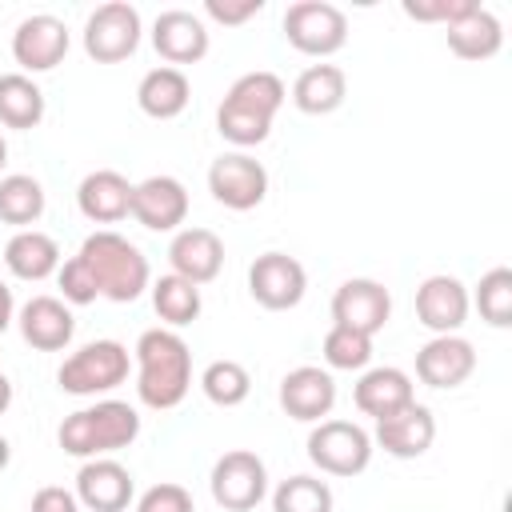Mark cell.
Returning <instances> with one entry per match:
<instances>
[{
	"label": "cell",
	"mask_w": 512,
	"mask_h": 512,
	"mask_svg": "<svg viewBox=\"0 0 512 512\" xmlns=\"http://www.w3.org/2000/svg\"><path fill=\"white\" fill-rule=\"evenodd\" d=\"M136 396L152 412L184 404L192 388V352L176 328H148L136 340Z\"/></svg>",
	"instance_id": "cell-1"
},
{
	"label": "cell",
	"mask_w": 512,
	"mask_h": 512,
	"mask_svg": "<svg viewBox=\"0 0 512 512\" xmlns=\"http://www.w3.org/2000/svg\"><path fill=\"white\" fill-rule=\"evenodd\" d=\"M284 100H288V88L276 72H264V68L244 72L232 80V88L216 108V132L236 148H256L268 140Z\"/></svg>",
	"instance_id": "cell-2"
},
{
	"label": "cell",
	"mask_w": 512,
	"mask_h": 512,
	"mask_svg": "<svg viewBox=\"0 0 512 512\" xmlns=\"http://www.w3.org/2000/svg\"><path fill=\"white\" fill-rule=\"evenodd\" d=\"M76 260L88 268L96 292H100L104 300H112V304H132V300L152 284L148 256H144L128 236H120V232H112V228L92 232V236L80 244Z\"/></svg>",
	"instance_id": "cell-3"
},
{
	"label": "cell",
	"mask_w": 512,
	"mask_h": 512,
	"mask_svg": "<svg viewBox=\"0 0 512 512\" xmlns=\"http://www.w3.org/2000/svg\"><path fill=\"white\" fill-rule=\"evenodd\" d=\"M136 436H140V412L124 400H96V404L64 416V424L56 428L60 448L76 460L112 456V452L128 448Z\"/></svg>",
	"instance_id": "cell-4"
},
{
	"label": "cell",
	"mask_w": 512,
	"mask_h": 512,
	"mask_svg": "<svg viewBox=\"0 0 512 512\" xmlns=\"http://www.w3.org/2000/svg\"><path fill=\"white\" fill-rule=\"evenodd\" d=\"M128 368H132V356L120 340H92L60 364L56 380L68 396H100L120 388L128 380Z\"/></svg>",
	"instance_id": "cell-5"
},
{
	"label": "cell",
	"mask_w": 512,
	"mask_h": 512,
	"mask_svg": "<svg viewBox=\"0 0 512 512\" xmlns=\"http://www.w3.org/2000/svg\"><path fill=\"white\" fill-rule=\"evenodd\" d=\"M284 40L304 56H332L348 44V16L328 0H296L284 12Z\"/></svg>",
	"instance_id": "cell-6"
},
{
	"label": "cell",
	"mask_w": 512,
	"mask_h": 512,
	"mask_svg": "<svg viewBox=\"0 0 512 512\" xmlns=\"http://www.w3.org/2000/svg\"><path fill=\"white\" fill-rule=\"evenodd\" d=\"M304 448L308 460L328 476H360L372 464V436L352 420H320Z\"/></svg>",
	"instance_id": "cell-7"
},
{
	"label": "cell",
	"mask_w": 512,
	"mask_h": 512,
	"mask_svg": "<svg viewBox=\"0 0 512 512\" xmlns=\"http://www.w3.org/2000/svg\"><path fill=\"white\" fill-rule=\"evenodd\" d=\"M208 488H212V500L224 512H252L268 496V468L256 452L232 448L212 464Z\"/></svg>",
	"instance_id": "cell-8"
},
{
	"label": "cell",
	"mask_w": 512,
	"mask_h": 512,
	"mask_svg": "<svg viewBox=\"0 0 512 512\" xmlns=\"http://www.w3.org/2000/svg\"><path fill=\"white\" fill-rule=\"evenodd\" d=\"M140 12L128 0H108L84 20V52L96 64H120L140 48Z\"/></svg>",
	"instance_id": "cell-9"
},
{
	"label": "cell",
	"mask_w": 512,
	"mask_h": 512,
	"mask_svg": "<svg viewBox=\"0 0 512 512\" xmlns=\"http://www.w3.org/2000/svg\"><path fill=\"white\" fill-rule=\"evenodd\" d=\"M208 192L232 212H248L268 196V168L248 152H224L208 168Z\"/></svg>",
	"instance_id": "cell-10"
},
{
	"label": "cell",
	"mask_w": 512,
	"mask_h": 512,
	"mask_svg": "<svg viewBox=\"0 0 512 512\" xmlns=\"http://www.w3.org/2000/svg\"><path fill=\"white\" fill-rule=\"evenodd\" d=\"M248 292H252V300H256L260 308H268V312H288V308H296V304L304 300V292H308V272H304V264H300L296 256H288V252H264V256H256L252 268H248Z\"/></svg>",
	"instance_id": "cell-11"
},
{
	"label": "cell",
	"mask_w": 512,
	"mask_h": 512,
	"mask_svg": "<svg viewBox=\"0 0 512 512\" xmlns=\"http://www.w3.org/2000/svg\"><path fill=\"white\" fill-rule=\"evenodd\" d=\"M68 24L52 12H36V16H24L12 32V60L28 72H52L64 56H68Z\"/></svg>",
	"instance_id": "cell-12"
},
{
	"label": "cell",
	"mask_w": 512,
	"mask_h": 512,
	"mask_svg": "<svg viewBox=\"0 0 512 512\" xmlns=\"http://www.w3.org/2000/svg\"><path fill=\"white\" fill-rule=\"evenodd\" d=\"M392 316V292L372 276H352L332 292V324L376 336Z\"/></svg>",
	"instance_id": "cell-13"
},
{
	"label": "cell",
	"mask_w": 512,
	"mask_h": 512,
	"mask_svg": "<svg viewBox=\"0 0 512 512\" xmlns=\"http://www.w3.org/2000/svg\"><path fill=\"white\" fill-rule=\"evenodd\" d=\"M128 216L148 232H180V224L188 220V188L176 176H148L132 184Z\"/></svg>",
	"instance_id": "cell-14"
},
{
	"label": "cell",
	"mask_w": 512,
	"mask_h": 512,
	"mask_svg": "<svg viewBox=\"0 0 512 512\" xmlns=\"http://www.w3.org/2000/svg\"><path fill=\"white\" fill-rule=\"evenodd\" d=\"M208 24L188 8H168L152 24V48L168 68L200 64L208 56Z\"/></svg>",
	"instance_id": "cell-15"
},
{
	"label": "cell",
	"mask_w": 512,
	"mask_h": 512,
	"mask_svg": "<svg viewBox=\"0 0 512 512\" xmlns=\"http://www.w3.org/2000/svg\"><path fill=\"white\" fill-rule=\"evenodd\" d=\"M468 288L448 276V272H436V276H424L420 288H416V320L432 332V336H452L464 328L468 320Z\"/></svg>",
	"instance_id": "cell-16"
},
{
	"label": "cell",
	"mask_w": 512,
	"mask_h": 512,
	"mask_svg": "<svg viewBox=\"0 0 512 512\" xmlns=\"http://www.w3.org/2000/svg\"><path fill=\"white\" fill-rule=\"evenodd\" d=\"M472 372H476V348L460 332L432 336L428 344L416 348V376L428 388H460Z\"/></svg>",
	"instance_id": "cell-17"
},
{
	"label": "cell",
	"mask_w": 512,
	"mask_h": 512,
	"mask_svg": "<svg viewBox=\"0 0 512 512\" xmlns=\"http://www.w3.org/2000/svg\"><path fill=\"white\" fill-rule=\"evenodd\" d=\"M280 408L300 424H320L336 404V380L328 368L300 364L280 380Z\"/></svg>",
	"instance_id": "cell-18"
},
{
	"label": "cell",
	"mask_w": 512,
	"mask_h": 512,
	"mask_svg": "<svg viewBox=\"0 0 512 512\" xmlns=\"http://www.w3.org/2000/svg\"><path fill=\"white\" fill-rule=\"evenodd\" d=\"M72 492L88 512H124L132 504V472L112 456H96L80 464Z\"/></svg>",
	"instance_id": "cell-19"
},
{
	"label": "cell",
	"mask_w": 512,
	"mask_h": 512,
	"mask_svg": "<svg viewBox=\"0 0 512 512\" xmlns=\"http://www.w3.org/2000/svg\"><path fill=\"white\" fill-rule=\"evenodd\" d=\"M432 440H436V416H432V408H424V404H408V408H400V412H392V416H384V420H376V432H372V444H380L388 456H396V460H416V456H424L428 448H432Z\"/></svg>",
	"instance_id": "cell-20"
},
{
	"label": "cell",
	"mask_w": 512,
	"mask_h": 512,
	"mask_svg": "<svg viewBox=\"0 0 512 512\" xmlns=\"http://www.w3.org/2000/svg\"><path fill=\"white\" fill-rule=\"evenodd\" d=\"M16 324L24 344H32L36 352H60L72 344V332H76V316L60 296H32L16 312Z\"/></svg>",
	"instance_id": "cell-21"
},
{
	"label": "cell",
	"mask_w": 512,
	"mask_h": 512,
	"mask_svg": "<svg viewBox=\"0 0 512 512\" xmlns=\"http://www.w3.org/2000/svg\"><path fill=\"white\" fill-rule=\"evenodd\" d=\"M168 264L176 276L192 280L196 288L216 280L224 268V240L212 228H180L168 244Z\"/></svg>",
	"instance_id": "cell-22"
},
{
	"label": "cell",
	"mask_w": 512,
	"mask_h": 512,
	"mask_svg": "<svg viewBox=\"0 0 512 512\" xmlns=\"http://www.w3.org/2000/svg\"><path fill=\"white\" fill-rule=\"evenodd\" d=\"M76 208L92 224H116L132 212V184L116 168H96L76 188Z\"/></svg>",
	"instance_id": "cell-23"
},
{
	"label": "cell",
	"mask_w": 512,
	"mask_h": 512,
	"mask_svg": "<svg viewBox=\"0 0 512 512\" xmlns=\"http://www.w3.org/2000/svg\"><path fill=\"white\" fill-rule=\"evenodd\" d=\"M352 400H356V408H360L364 416L384 420V416L408 408V404L416 400V388H412V376H408L404 368L384 364V368H364V372H360V380H356V388H352Z\"/></svg>",
	"instance_id": "cell-24"
},
{
	"label": "cell",
	"mask_w": 512,
	"mask_h": 512,
	"mask_svg": "<svg viewBox=\"0 0 512 512\" xmlns=\"http://www.w3.org/2000/svg\"><path fill=\"white\" fill-rule=\"evenodd\" d=\"M4 268L16 280L40 284V280L60 272V244L40 228H24L4 244Z\"/></svg>",
	"instance_id": "cell-25"
},
{
	"label": "cell",
	"mask_w": 512,
	"mask_h": 512,
	"mask_svg": "<svg viewBox=\"0 0 512 512\" xmlns=\"http://www.w3.org/2000/svg\"><path fill=\"white\" fill-rule=\"evenodd\" d=\"M188 100H192V84H188L184 68L160 64V68H148L136 84V104L152 120H176L188 108Z\"/></svg>",
	"instance_id": "cell-26"
},
{
	"label": "cell",
	"mask_w": 512,
	"mask_h": 512,
	"mask_svg": "<svg viewBox=\"0 0 512 512\" xmlns=\"http://www.w3.org/2000/svg\"><path fill=\"white\" fill-rule=\"evenodd\" d=\"M344 96H348V76L336 64H308L292 84V104L304 116H328L344 104Z\"/></svg>",
	"instance_id": "cell-27"
},
{
	"label": "cell",
	"mask_w": 512,
	"mask_h": 512,
	"mask_svg": "<svg viewBox=\"0 0 512 512\" xmlns=\"http://www.w3.org/2000/svg\"><path fill=\"white\" fill-rule=\"evenodd\" d=\"M444 32H448V48L460 60H492L500 52V44H504V28H500V20L484 4L472 8L464 20L448 24Z\"/></svg>",
	"instance_id": "cell-28"
},
{
	"label": "cell",
	"mask_w": 512,
	"mask_h": 512,
	"mask_svg": "<svg viewBox=\"0 0 512 512\" xmlns=\"http://www.w3.org/2000/svg\"><path fill=\"white\" fill-rule=\"evenodd\" d=\"M44 120V92L32 76L24 72H4L0 76V124L28 132Z\"/></svg>",
	"instance_id": "cell-29"
},
{
	"label": "cell",
	"mask_w": 512,
	"mask_h": 512,
	"mask_svg": "<svg viewBox=\"0 0 512 512\" xmlns=\"http://www.w3.org/2000/svg\"><path fill=\"white\" fill-rule=\"evenodd\" d=\"M148 288H152V308H156V316H160L168 328H184V324H192V320L200 316V308H204L200 288H196L192 280L176 276V272L152 280Z\"/></svg>",
	"instance_id": "cell-30"
},
{
	"label": "cell",
	"mask_w": 512,
	"mask_h": 512,
	"mask_svg": "<svg viewBox=\"0 0 512 512\" xmlns=\"http://www.w3.org/2000/svg\"><path fill=\"white\" fill-rule=\"evenodd\" d=\"M40 216H44V188H40V180L24 176V172L0 176V220L12 224L16 232H24Z\"/></svg>",
	"instance_id": "cell-31"
},
{
	"label": "cell",
	"mask_w": 512,
	"mask_h": 512,
	"mask_svg": "<svg viewBox=\"0 0 512 512\" xmlns=\"http://www.w3.org/2000/svg\"><path fill=\"white\" fill-rule=\"evenodd\" d=\"M468 304H476L480 320L492 328H508L512 324V268H488L476 284V292L468 296Z\"/></svg>",
	"instance_id": "cell-32"
},
{
	"label": "cell",
	"mask_w": 512,
	"mask_h": 512,
	"mask_svg": "<svg viewBox=\"0 0 512 512\" xmlns=\"http://www.w3.org/2000/svg\"><path fill=\"white\" fill-rule=\"evenodd\" d=\"M200 388L204 396L216 404V408H236L248 400L252 392V376L240 360H212L204 372H200Z\"/></svg>",
	"instance_id": "cell-33"
},
{
	"label": "cell",
	"mask_w": 512,
	"mask_h": 512,
	"mask_svg": "<svg viewBox=\"0 0 512 512\" xmlns=\"http://www.w3.org/2000/svg\"><path fill=\"white\" fill-rule=\"evenodd\" d=\"M272 512H332V488L316 476H288L272 492Z\"/></svg>",
	"instance_id": "cell-34"
},
{
	"label": "cell",
	"mask_w": 512,
	"mask_h": 512,
	"mask_svg": "<svg viewBox=\"0 0 512 512\" xmlns=\"http://www.w3.org/2000/svg\"><path fill=\"white\" fill-rule=\"evenodd\" d=\"M372 360V336L364 332H352L344 324H332L324 332V364L328 368H340V372H360L368 368Z\"/></svg>",
	"instance_id": "cell-35"
},
{
	"label": "cell",
	"mask_w": 512,
	"mask_h": 512,
	"mask_svg": "<svg viewBox=\"0 0 512 512\" xmlns=\"http://www.w3.org/2000/svg\"><path fill=\"white\" fill-rule=\"evenodd\" d=\"M472 8H480L476 0H404V16L420 20V24H456L464 20Z\"/></svg>",
	"instance_id": "cell-36"
},
{
	"label": "cell",
	"mask_w": 512,
	"mask_h": 512,
	"mask_svg": "<svg viewBox=\"0 0 512 512\" xmlns=\"http://www.w3.org/2000/svg\"><path fill=\"white\" fill-rule=\"evenodd\" d=\"M56 284H60V300L72 308H84V304H96L100 300V292H96V284H92V276H88V268L72 256V260H64L60 264V272H56Z\"/></svg>",
	"instance_id": "cell-37"
},
{
	"label": "cell",
	"mask_w": 512,
	"mask_h": 512,
	"mask_svg": "<svg viewBox=\"0 0 512 512\" xmlns=\"http://www.w3.org/2000/svg\"><path fill=\"white\" fill-rule=\"evenodd\" d=\"M136 512H196V508H192L188 488H180V484H152L136 500Z\"/></svg>",
	"instance_id": "cell-38"
},
{
	"label": "cell",
	"mask_w": 512,
	"mask_h": 512,
	"mask_svg": "<svg viewBox=\"0 0 512 512\" xmlns=\"http://www.w3.org/2000/svg\"><path fill=\"white\" fill-rule=\"evenodd\" d=\"M260 12H264V0H204V16L224 28H240L244 20L260 16Z\"/></svg>",
	"instance_id": "cell-39"
},
{
	"label": "cell",
	"mask_w": 512,
	"mask_h": 512,
	"mask_svg": "<svg viewBox=\"0 0 512 512\" xmlns=\"http://www.w3.org/2000/svg\"><path fill=\"white\" fill-rule=\"evenodd\" d=\"M28 512H80V500L72 488H60V484H44L36 488L32 496V508Z\"/></svg>",
	"instance_id": "cell-40"
},
{
	"label": "cell",
	"mask_w": 512,
	"mask_h": 512,
	"mask_svg": "<svg viewBox=\"0 0 512 512\" xmlns=\"http://www.w3.org/2000/svg\"><path fill=\"white\" fill-rule=\"evenodd\" d=\"M12 320H16V300H12V288L0 280V332H8Z\"/></svg>",
	"instance_id": "cell-41"
},
{
	"label": "cell",
	"mask_w": 512,
	"mask_h": 512,
	"mask_svg": "<svg viewBox=\"0 0 512 512\" xmlns=\"http://www.w3.org/2000/svg\"><path fill=\"white\" fill-rule=\"evenodd\" d=\"M8 404H12V380L0 372V416L8 412Z\"/></svg>",
	"instance_id": "cell-42"
},
{
	"label": "cell",
	"mask_w": 512,
	"mask_h": 512,
	"mask_svg": "<svg viewBox=\"0 0 512 512\" xmlns=\"http://www.w3.org/2000/svg\"><path fill=\"white\" fill-rule=\"evenodd\" d=\"M8 460H12V448H8V440L0 436V468H8Z\"/></svg>",
	"instance_id": "cell-43"
},
{
	"label": "cell",
	"mask_w": 512,
	"mask_h": 512,
	"mask_svg": "<svg viewBox=\"0 0 512 512\" xmlns=\"http://www.w3.org/2000/svg\"><path fill=\"white\" fill-rule=\"evenodd\" d=\"M4 164H8V144H4V136H0V172H4Z\"/></svg>",
	"instance_id": "cell-44"
}]
</instances>
